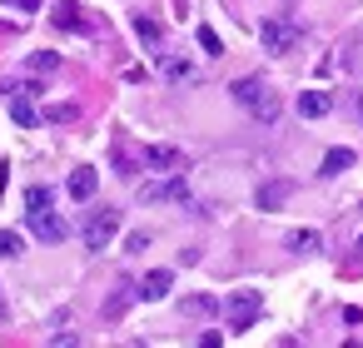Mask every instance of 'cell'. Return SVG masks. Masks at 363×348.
Masks as SVG:
<instances>
[{
	"label": "cell",
	"instance_id": "cell-23",
	"mask_svg": "<svg viewBox=\"0 0 363 348\" xmlns=\"http://www.w3.org/2000/svg\"><path fill=\"white\" fill-rule=\"evenodd\" d=\"M189 75H194V65H189V60H174V55L164 60V80H189Z\"/></svg>",
	"mask_w": 363,
	"mask_h": 348
},
{
	"label": "cell",
	"instance_id": "cell-26",
	"mask_svg": "<svg viewBox=\"0 0 363 348\" xmlns=\"http://www.w3.org/2000/svg\"><path fill=\"white\" fill-rule=\"evenodd\" d=\"M6 6H16V11H35L40 0H6Z\"/></svg>",
	"mask_w": 363,
	"mask_h": 348
},
{
	"label": "cell",
	"instance_id": "cell-15",
	"mask_svg": "<svg viewBox=\"0 0 363 348\" xmlns=\"http://www.w3.org/2000/svg\"><path fill=\"white\" fill-rule=\"evenodd\" d=\"M289 249H294V254H318V249H323V234H318V229H294V234H289Z\"/></svg>",
	"mask_w": 363,
	"mask_h": 348
},
{
	"label": "cell",
	"instance_id": "cell-25",
	"mask_svg": "<svg viewBox=\"0 0 363 348\" xmlns=\"http://www.w3.org/2000/svg\"><path fill=\"white\" fill-rule=\"evenodd\" d=\"M145 249H150V234H145V229H135V234L125 239V254H145Z\"/></svg>",
	"mask_w": 363,
	"mask_h": 348
},
{
	"label": "cell",
	"instance_id": "cell-12",
	"mask_svg": "<svg viewBox=\"0 0 363 348\" xmlns=\"http://www.w3.org/2000/svg\"><path fill=\"white\" fill-rule=\"evenodd\" d=\"M343 169H353V150H348V145L328 150V155H323V169H318V174H323V179H333V174H343Z\"/></svg>",
	"mask_w": 363,
	"mask_h": 348
},
{
	"label": "cell",
	"instance_id": "cell-18",
	"mask_svg": "<svg viewBox=\"0 0 363 348\" xmlns=\"http://www.w3.org/2000/svg\"><path fill=\"white\" fill-rule=\"evenodd\" d=\"M135 35H140L145 45H160V40H164V30H160V21H150V16H135Z\"/></svg>",
	"mask_w": 363,
	"mask_h": 348
},
{
	"label": "cell",
	"instance_id": "cell-13",
	"mask_svg": "<svg viewBox=\"0 0 363 348\" xmlns=\"http://www.w3.org/2000/svg\"><path fill=\"white\" fill-rule=\"evenodd\" d=\"M50 21H55L60 30H85V16H80V6H75V0H60Z\"/></svg>",
	"mask_w": 363,
	"mask_h": 348
},
{
	"label": "cell",
	"instance_id": "cell-28",
	"mask_svg": "<svg viewBox=\"0 0 363 348\" xmlns=\"http://www.w3.org/2000/svg\"><path fill=\"white\" fill-rule=\"evenodd\" d=\"M358 259H363V239H358Z\"/></svg>",
	"mask_w": 363,
	"mask_h": 348
},
{
	"label": "cell",
	"instance_id": "cell-4",
	"mask_svg": "<svg viewBox=\"0 0 363 348\" xmlns=\"http://www.w3.org/2000/svg\"><path fill=\"white\" fill-rule=\"evenodd\" d=\"M298 35H303V30H298L294 21H264V26H259V40H264V50H274V55H289V50L298 45Z\"/></svg>",
	"mask_w": 363,
	"mask_h": 348
},
{
	"label": "cell",
	"instance_id": "cell-22",
	"mask_svg": "<svg viewBox=\"0 0 363 348\" xmlns=\"http://www.w3.org/2000/svg\"><path fill=\"white\" fill-rule=\"evenodd\" d=\"M130 298H140V288H120V293H115V298L105 303V318H120V313L130 308Z\"/></svg>",
	"mask_w": 363,
	"mask_h": 348
},
{
	"label": "cell",
	"instance_id": "cell-11",
	"mask_svg": "<svg viewBox=\"0 0 363 348\" xmlns=\"http://www.w3.org/2000/svg\"><path fill=\"white\" fill-rule=\"evenodd\" d=\"M95 189H100V174H95L90 164H80V169L70 174V199H95Z\"/></svg>",
	"mask_w": 363,
	"mask_h": 348
},
{
	"label": "cell",
	"instance_id": "cell-2",
	"mask_svg": "<svg viewBox=\"0 0 363 348\" xmlns=\"http://www.w3.org/2000/svg\"><path fill=\"white\" fill-rule=\"evenodd\" d=\"M259 313H264V293H259V288H239V293L224 303V318H229L234 333H249V328L259 323Z\"/></svg>",
	"mask_w": 363,
	"mask_h": 348
},
{
	"label": "cell",
	"instance_id": "cell-7",
	"mask_svg": "<svg viewBox=\"0 0 363 348\" xmlns=\"http://www.w3.org/2000/svg\"><path fill=\"white\" fill-rule=\"evenodd\" d=\"M145 164H150V169H164V174H179V169H189L184 150H174V145H145Z\"/></svg>",
	"mask_w": 363,
	"mask_h": 348
},
{
	"label": "cell",
	"instance_id": "cell-5",
	"mask_svg": "<svg viewBox=\"0 0 363 348\" xmlns=\"http://www.w3.org/2000/svg\"><path fill=\"white\" fill-rule=\"evenodd\" d=\"M140 199H145V204H184V199H189V184H184V174H169V179L140 184Z\"/></svg>",
	"mask_w": 363,
	"mask_h": 348
},
{
	"label": "cell",
	"instance_id": "cell-20",
	"mask_svg": "<svg viewBox=\"0 0 363 348\" xmlns=\"http://www.w3.org/2000/svg\"><path fill=\"white\" fill-rule=\"evenodd\" d=\"M194 35H199V50H204V55H224V40L214 35V26H199Z\"/></svg>",
	"mask_w": 363,
	"mask_h": 348
},
{
	"label": "cell",
	"instance_id": "cell-19",
	"mask_svg": "<svg viewBox=\"0 0 363 348\" xmlns=\"http://www.w3.org/2000/svg\"><path fill=\"white\" fill-rule=\"evenodd\" d=\"M45 120H50V125H75V120H80V105H70V100H65V105H50Z\"/></svg>",
	"mask_w": 363,
	"mask_h": 348
},
{
	"label": "cell",
	"instance_id": "cell-16",
	"mask_svg": "<svg viewBox=\"0 0 363 348\" xmlns=\"http://www.w3.org/2000/svg\"><path fill=\"white\" fill-rule=\"evenodd\" d=\"M26 70H30V75H55V70H60V55H55V50H35V55L26 60Z\"/></svg>",
	"mask_w": 363,
	"mask_h": 348
},
{
	"label": "cell",
	"instance_id": "cell-10",
	"mask_svg": "<svg viewBox=\"0 0 363 348\" xmlns=\"http://www.w3.org/2000/svg\"><path fill=\"white\" fill-rule=\"evenodd\" d=\"M169 284H174V274H169V269H155V274H145V279H140V298H145V303H155V298H164V293H169Z\"/></svg>",
	"mask_w": 363,
	"mask_h": 348
},
{
	"label": "cell",
	"instance_id": "cell-3",
	"mask_svg": "<svg viewBox=\"0 0 363 348\" xmlns=\"http://www.w3.org/2000/svg\"><path fill=\"white\" fill-rule=\"evenodd\" d=\"M115 234H120V209H95L90 224H85V249L100 254V249H110Z\"/></svg>",
	"mask_w": 363,
	"mask_h": 348
},
{
	"label": "cell",
	"instance_id": "cell-9",
	"mask_svg": "<svg viewBox=\"0 0 363 348\" xmlns=\"http://www.w3.org/2000/svg\"><path fill=\"white\" fill-rule=\"evenodd\" d=\"M328 110H333V95H328V90H303V95H298V115H303V120H323Z\"/></svg>",
	"mask_w": 363,
	"mask_h": 348
},
{
	"label": "cell",
	"instance_id": "cell-1",
	"mask_svg": "<svg viewBox=\"0 0 363 348\" xmlns=\"http://www.w3.org/2000/svg\"><path fill=\"white\" fill-rule=\"evenodd\" d=\"M229 95H234V100H239V105H244L254 120H264V125H274V120H279V110H284V105H279V95H274V90H269L259 75L234 80V85H229Z\"/></svg>",
	"mask_w": 363,
	"mask_h": 348
},
{
	"label": "cell",
	"instance_id": "cell-6",
	"mask_svg": "<svg viewBox=\"0 0 363 348\" xmlns=\"http://www.w3.org/2000/svg\"><path fill=\"white\" fill-rule=\"evenodd\" d=\"M26 229H30L40 244H60V239L70 234V224H65L55 209H30V214H26Z\"/></svg>",
	"mask_w": 363,
	"mask_h": 348
},
{
	"label": "cell",
	"instance_id": "cell-21",
	"mask_svg": "<svg viewBox=\"0 0 363 348\" xmlns=\"http://www.w3.org/2000/svg\"><path fill=\"white\" fill-rule=\"evenodd\" d=\"M50 199H55V194H50L45 184H30V189H26V214H30V209H50Z\"/></svg>",
	"mask_w": 363,
	"mask_h": 348
},
{
	"label": "cell",
	"instance_id": "cell-29",
	"mask_svg": "<svg viewBox=\"0 0 363 348\" xmlns=\"http://www.w3.org/2000/svg\"><path fill=\"white\" fill-rule=\"evenodd\" d=\"M0 313H6V298H0Z\"/></svg>",
	"mask_w": 363,
	"mask_h": 348
},
{
	"label": "cell",
	"instance_id": "cell-14",
	"mask_svg": "<svg viewBox=\"0 0 363 348\" xmlns=\"http://www.w3.org/2000/svg\"><path fill=\"white\" fill-rule=\"evenodd\" d=\"M11 120H16L21 130H35V125H40L45 115H40V110L30 105V95H26V100H11Z\"/></svg>",
	"mask_w": 363,
	"mask_h": 348
},
{
	"label": "cell",
	"instance_id": "cell-8",
	"mask_svg": "<svg viewBox=\"0 0 363 348\" xmlns=\"http://www.w3.org/2000/svg\"><path fill=\"white\" fill-rule=\"evenodd\" d=\"M289 194H294V184H289V179H264V184H259V194H254V204L274 214V209H284V204H289Z\"/></svg>",
	"mask_w": 363,
	"mask_h": 348
},
{
	"label": "cell",
	"instance_id": "cell-27",
	"mask_svg": "<svg viewBox=\"0 0 363 348\" xmlns=\"http://www.w3.org/2000/svg\"><path fill=\"white\" fill-rule=\"evenodd\" d=\"M353 105H358V120H363V90H358V100H353Z\"/></svg>",
	"mask_w": 363,
	"mask_h": 348
},
{
	"label": "cell",
	"instance_id": "cell-24",
	"mask_svg": "<svg viewBox=\"0 0 363 348\" xmlns=\"http://www.w3.org/2000/svg\"><path fill=\"white\" fill-rule=\"evenodd\" d=\"M21 254V234L16 229H0V259H16Z\"/></svg>",
	"mask_w": 363,
	"mask_h": 348
},
{
	"label": "cell",
	"instance_id": "cell-17",
	"mask_svg": "<svg viewBox=\"0 0 363 348\" xmlns=\"http://www.w3.org/2000/svg\"><path fill=\"white\" fill-rule=\"evenodd\" d=\"M224 303L219 298H209V293H189L184 298V313H194V318H209V313H219Z\"/></svg>",
	"mask_w": 363,
	"mask_h": 348
}]
</instances>
